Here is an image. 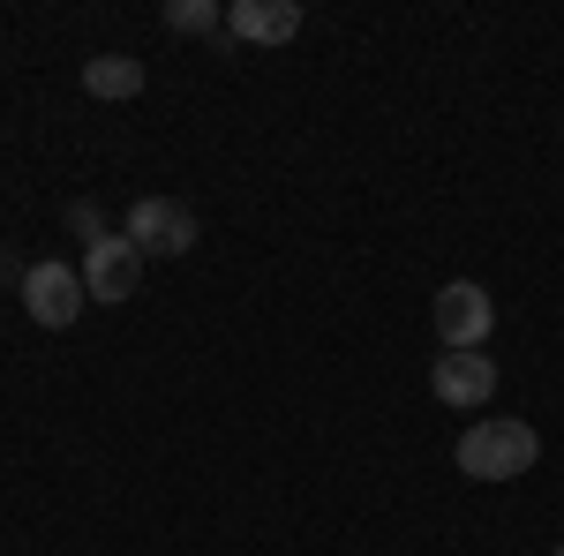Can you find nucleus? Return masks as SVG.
I'll use <instances>...</instances> for the list:
<instances>
[{"instance_id":"obj_1","label":"nucleus","mask_w":564,"mask_h":556,"mask_svg":"<svg viewBox=\"0 0 564 556\" xmlns=\"http://www.w3.org/2000/svg\"><path fill=\"white\" fill-rule=\"evenodd\" d=\"M452 459H459L467 481H520V473L542 459V436H534V422H512V414H505V422H475L459 436Z\"/></svg>"},{"instance_id":"obj_2","label":"nucleus","mask_w":564,"mask_h":556,"mask_svg":"<svg viewBox=\"0 0 564 556\" xmlns=\"http://www.w3.org/2000/svg\"><path fill=\"white\" fill-rule=\"evenodd\" d=\"M84 271L76 263H61V257H45L23 271V316L31 324H45V331H68L76 316H84Z\"/></svg>"},{"instance_id":"obj_3","label":"nucleus","mask_w":564,"mask_h":556,"mask_svg":"<svg viewBox=\"0 0 564 556\" xmlns=\"http://www.w3.org/2000/svg\"><path fill=\"white\" fill-rule=\"evenodd\" d=\"M489 331H497V301H489V286H475V279L436 286V339H444V353H481Z\"/></svg>"},{"instance_id":"obj_4","label":"nucleus","mask_w":564,"mask_h":556,"mask_svg":"<svg viewBox=\"0 0 564 556\" xmlns=\"http://www.w3.org/2000/svg\"><path fill=\"white\" fill-rule=\"evenodd\" d=\"M129 241H135V257H188L196 249V211L174 204V196H135Z\"/></svg>"},{"instance_id":"obj_5","label":"nucleus","mask_w":564,"mask_h":556,"mask_svg":"<svg viewBox=\"0 0 564 556\" xmlns=\"http://www.w3.org/2000/svg\"><path fill=\"white\" fill-rule=\"evenodd\" d=\"M135 271H143L135 241H129V233H106V241H90V249H84V294L90 301H129L135 294Z\"/></svg>"},{"instance_id":"obj_6","label":"nucleus","mask_w":564,"mask_h":556,"mask_svg":"<svg viewBox=\"0 0 564 556\" xmlns=\"http://www.w3.org/2000/svg\"><path fill=\"white\" fill-rule=\"evenodd\" d=\"M430 391L444 406H489V399H497V361H489V353H436Z\"/></svg>"},{"instance_id":"obj_7","label":"nucleus","mask_w":564,"mask_h":556,"mask_svg":"<svg viewBox=\"0 0 564 556\" xmlns=\"http://www.w3.org/2000/svg\"><path fill=\"white\" fill-rule=\"evenodd\" d=\"M226 31L241 45H286V39H302V8L294 0H234Z\"/></svg>"},{"instance_id":"obj_8","label":"nucleus","mask_w":564,"mask_h":556,"mask_svg":"<svg viewBox=\"0 0 564 556\" xmlns=\"http://www.w3.org/2000/svg\"><path fill=\"white\" fill-rule=\"evenodd\" d=\"M135 90H143V61H129V53H98V61H84V98L121 106V98H135Z\"/></svg>"},{"instance_id":"obj_9","label":"nucleus","mask_w":564,"mask_h":556,"mask_svg":"<svg viewBox=\"0 0 564 556\" xmlns=\"http://www.w3.org/2000/svg\"><path fill=\"white\" fill-rule=\"evenodd\" d=\"M166 23H174V31H218V8L212 0H174Z\"/></svg>"},{"instance_id":"obj_10","label":"nucleus","mask_w":564,"mask_h":556,"mask_svg":"<svg viewBox=\"0 0 564 556\" xmlns=\"http://www.w3.org/2000/svg\"><path fill=\"white\" fill-rule=\"evenodd\" d=\"M68 226H76L84 241H106V218H98V204H76V211H68Z\"/></svg>"}]
</instances>
